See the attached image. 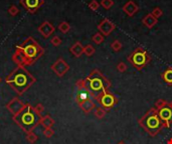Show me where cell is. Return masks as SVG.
Segmentation results:
<instances>
[{
  "label": "cell",
  "mask_w": 172,
  "mask_h": 144,
  "mask_svg": "<svg viewBox=\"0 0 172 144\" xmlns=\"http://www.w3.org/2000/svg\"><path fill=\"white\" fill-rule=\"evenodd\" d=\"M42 134H44V136L46 138H51L52 136H54L55 131L52 130L51 128H44V130L42 131Z\"/></svg>",
  "instance_id": "836d02e7"
},
{
  "label": "cell",
  "mask_w": 172,
  "mask_h": 144,
  "mask_svg": "<svg viewBox=\"0 0 172 144\" xmlns=\"http://www.w3.org/2000/svg\"><path fill=\"white\" fill-rule=\"evenodd\" d=\"M34 110L36 111V113L37 114H39V115H41L42 113H44V106L42 105L41 103H38L36 106H34Z\"/></svg>",
  "instance_id": "d590c367"
},
{
  "label": "cell",
  "mask_w": 172,
  "mask_h": 144,
  "mask_svg": "<svg viewBox=\"0 0 172 144\" xmlns=\"http://www.w3.org/2000/svg\"><path fill=\"white\" fill-rule=\"evenodd\" d=\"M41 115L37 114L34 110V107L30 104H26L18 114L14 115L12 117L13 121L20 127L25 133L31 132L40 124Z\"/></svg>",
  "instance_id": "3957f363"
},
{
  "label": "cell",
  "mask_w": 172,
  "mask_h": 144,
  "mask_svg": "<svg viewBox=\"0 0 172 144\" xmlns=\"http://www.w3.org/2000/svg\"><path fill=\"white\" fill-rule=\"evenodd\" d=\"M25 106H26V104L23 103L18 97H14L6 104L5 107L8 111L12 114V116H14V115H16L20 112Z\"/></svg>",
  "instance_id": "8fae6325"
},
{
  "label": "cell",
  "mask_w": 172,
  "mask_h": 144,
  "mask_svg": "<svg viewBox=\"0 0 172 144\" xmlns=\"http://www.w3.org/2000/svg\"><path fill=\"white\" fill-rule=\"evenodd\" d=\"M84 46L80 41H76V43H74L73 45L70 46V53L73 54L75 57H81L84 54Z\"/></svg>",
  "instance_id": "e0dca14e"
},
{
  "label": "cell",
  "mask_w": 172,
  "mask_h": 144,
  "mask_svg": "<svg viewBox=\"0 0 172 144\" xmlns=\"http://www.w3.org/2000/svg\"><path fill=\"white\" fill-rule=\"evenodd\" d=\"M16 49L23 54L26 61V66H30L44 54V49L42 48L33 37L29 36L16 46Z\"/></svg>",
  "instance_id": "277c9868"
},
{
  "label": "cell",
  "mask_w": 172,
  "mask_h": 144,
  "mask_svg": "<svg viewBox=\"0 0 172 144\" xmlns=\"http://www.w3.org/2000/svg\"><path fill=\"white\" fill-rule=\"evenodd\" d=\"M78 105L85 114H89L92 110H94L96 108V103H95V100L93 98L84 100V101L80 102Z\"/></svg>",
  "instance_id": "9a60e30c"
},
{
  "label": "cell",
  "mask_w": 172,
  "mask_h": 144,
  "mask_svg": "<svg viewBox=\"0 0 172 144\" xmlns=\"http://www.w3.org/2000/svg\"><path fill=\"white\" fill-rule=\"evenodd\" d=\"M169 104H170V106H171V107H172V101H171V102H170V103H169Z\"/></svg>",
  "instance_id": "f35d334b"
},
{
  "label": "cell",
  "mask_w": 172,
  "mask_h": 144,
  "mask_svg": "<svg viewBox=\"0 0 172 144\" xmlns=\"http://www.w3.org/2000/svg\"><path fill=\"white\" fill-rule=\"evenodd\" d=\"M161 78L167 85L172 86V67H168V68L161 74Z\"/></svg>",
  "instance_id": "44dd1931"
},
{
  "label": "cell",
  "mask_w": 172,
  "mask_h": 144,
  "mask_svg": "<svg viewBox=\"0 0 172 144\" xmlns=\"http://www.w3.org/2000/svg\"><path fill=\"white\" fill-rule=\"evenodd\" d=\"M95 52H96V48H95L92 44L86 45L85 48H84V54H85V55H87L88 57L93 56V55L95 54Z\"/></svg>",
  "instance_id": "d4e9b609"
},
{
  "label": "cell",
  "mask_w": 172,
  "mask_h": 144,
  "mask_svg": "<svg viewBox=\"0 0 172 144\" xmlns=\"http://www.w3.org/2000/svg\"><path fill=\"white\" fill-rule=\"evenodd\" d=\"M117 70L120 72V73H124V72H126L127 71V69H128V66H127V64L125 63V62H123V61H121V62H119V63L117 64Z\"/></svg>",
  "instance_id": "83f0119b"
},
{
  "label": "cell",
  "mask_w": 172,
  "mask_h": 144,
  "mask_svg": "<svg viewBox=\"0 0 172 144\" xmlns=\"http://www.w3.org/2000/svg\"><path fill=\"white\" fill-rule=\"evenodd\" d=\"M8 13L10 14L11 16H16L17 14L19 13V9L15 5H11L10 7L8 8Z\"/></svg>",
  "instance_id": "e575fe53"
},
{
  "label": "cell",
  "mask_w": 172,
  "mask_h": 144,
  "mask_svg": "<svg viewBox=\"0 0 172 144\" xmlns=\"http://www.w3.org/2000/svg\"><path fill=\"white\" fill-rule=\"evenodd\" d=\"M142 23L144 24V26L147 27L148 29H152V28L154 27L157 23H158V19L155 18L151 13H148L144 17H143Z\"/></svg>",
  "instance_id": "2e32d148"
},
{
  "label": "cell",
  "mask_w": 172,
  "mask_h": 144,
  "mask_svg": "<svg viewBox=\"0 0 172 144\" xmlns=\"http://www.w3.org/2000/svg\"><path fill=\"white\" fill-rule=\"evenodd\" d=\"M157 111H158L161 121L164 124V127L169 128L172 124V107L170 106V104H166L165 106L158 109Z\"/></svg>",
  "instance_id": "ba28073f"
},
{
  "label": "cell",
  "mask_w": 172,
  "mask_h": 144,
  "mask_svg": "<svg viewBox=\"0 0 172 144\" xmlns=\"http://www.w3.org/2000/svg\"><path fill=\"white\" fill-rule=\"evenodd\" d=\"M12 61L14 62L15 64H17V66H26V61L23 54L21 53L19 50H15V52L13 53L12 55Z\"/></svg>",
  "instance_id": "ac0fdd59"
},
{
  "label": "cell",
  "mask_w": 172,
  "mask_h": 144,
  "mask_svg": "<svg viewBox=\"0 0 172 144\" xmlns=\"http://www.w3.org/2000/svg\"><path fill=\"white\" fill-rule=\"evenodd\" d=\"M151 14L153 16H154L155 18H160L162 16V14H163V11H162V9L160 7H155V8H153V10L151 12Z\"/></svg>",
  "instance_id": "f1b7e54d"
},
{
  "label": "cell",
  "mask_w": 172,
  "mask_h": 144,
  "mask_svg": "<svg viewBox=\"0 0 172 144\" xmlns=\"http://www.w3.org/2000/svg\"><path fill=\"white\" fill-rule=\"evenodd\" d=\"M98 30L100 33H102L104 36H109L116 28V24H114L111 20L108 18H104L103 20L98 24Z\"/></svg>",
  "instance_id": "7c38bea8"
},
{
  "label": "cell",
  "mask_w": 172,
  "mask_h": 144,
  "mask_svg": "<svg viewBox=\"0 0 172 144\" xmlns=\"http://www.w3.org/2000/svg\"><path fill=\"white\" fill-rule=\"evenodd\" d=\"M138 124L151 137H155L164 128V124L161 121L158 111L154 107L150 108L140 119H138Z\"/></svg>",
  "instance_id": "5b68a950"
},
{
  "label": "cell",
  "mask_w": 172,
  "mask_h": 144,
  "mask_svg": "<svg viewBox=\"0 0 172 144\" xmlns=\"http://www.w3.org/2000/svg\"><path fill=\"white\" fill-rule=\"evenodd\" d=\"M50 69L54 71L59 77H64L66 74V72L70 70V65L66 63L65 60H64L63 58H59L50 66Z\"/></svg>",
  "instance_id": "9c48e42d"
},
{
  "label": "cell",
  "mask_w": 172,
  "mask_h": 144,
  "mask_svg": "<svg viewBox=\"0 0 172 144\" xmlns=\"http://www.w3.org/2000/svg\"><path fill=\"white\" fill-rule=\"evenodd\" d=\"M95 100L100 104V106L103 107L106 111L112 109L114 106H116V104L118 103V98L113 93L110 92L109 90L104 91V92L100 94Z\"/></svg>",
  "instance_id": "52a82bcc"
},
{
  "label": "cell",
  "mask_w": 172,
  "mask_h": 144,
  "mask_svg": "<svg viewBox=\"0 0 172 144\" xmlns=\"http://www.w3.org/2000/svg\"><path fill=\"white\" fill-rule=\"evenodd\" d=\"M59 30H60L61 33H64V34H65V33H68V32L70 30V23H69V22H66V21L60 22V23L59 24Z\"/></svg>",
  "instance_id": "cb8c5ba5"
},
{
  "label": "cell",
  "mask_w": 172,
  "mask_h": 144,
  "mask_svg": "<svg viewBox=\"0 0 172 144\" xmlns=\"http://www.w3.org/2000/svg\"><path fill=\"white\" fill-rule=\"evenodd\" d=\"M122 43L120 40H115L111 43V48H112V50L115 51V52H119L121 49H122Z\"/></svg>",
  "instance_id": "4316f807"
},
{
  "label": "cell",
  "mask_w": 172,
  "mask_h": 144,
  "mask_svg": "<svg viewBox=\"0 0 172 144\" xmlns=\"http://www.w3.org/2000/svg\"><path fill=\"white\" fill-rule=\"evenodd\" d=\"M40 124L44 128H51L55 124V120L50 114H46L44 116H42L40 119Z\"/></svg>",
  "instance_id": "ffe728a7"
},
{
  "label": "cell",
  "mask_w": 172,
  "mask_h": 144,
  "mask_svg": "<svg viewBox=\"0 0 172 144\" xmlns=\"http://www.w3.org/2000/svg\"><path fill=\"white\" fill-rule=\"evenodd\" d=\"M117 144H126L125 142H124V141H120V142H118Z\"/></svg>",
  "instance_id": "74e56055"
},
{
  "label": "cell",
  "mask_w": 172,
  "mask_h": 144,
  "mask_svg": "<svg viewBox=\"0 0 172 144\" xmlns=\"http://www.w3.org/2000/svg\"><path fill=\"white\" fill-rule=\"evenodd\" d=\"M166 104H168V102L166 101V100H164V99H158L157 101L155 102V107L154 108H156L157 110L158 109H160V108H162L163 106H165Z\"/></svg>",
  "instance_id": "d6a6232c"
},
{
  "label": "cell",
  "mask_w": 172,
  "mask_h": 144,
  "mask_svg": "<svg viewBox=\"0 0 172 144\" xmlns=\"http://www.w3.org/2000/svg\"><path fill=\"white\" fill-rule=\"evenodd\" d=\"M61 39H60V36H54L50 39V43H51V45H54V46H55V47H57V46H60V44H61Z\"/></svg>",
  "instance_id": "1f68e13d"
},
{
  "label": "cell",
  "mask_w": 172,
  "mask_h": 144,
  "mask_svg": "<svg viewBox=\"0 0 172 144\" xmlns=\"http://www.w3.org/2000/svg\"><path fill=\"white\" fill-rule=\"evenodd\" d=\"M90 98H93L91 93L89 92L88 90H85V89H82V90H79L78 94L76 95V103H80L84 101V100H87V99H90Z\"/></svg>",
  "instance_id": "d6986e66"
},
{
  "label": "cell",
  "mask_w": 172,
  "mask_h": 144,
  "mask_svg": "<svg viewBox=\"0 0 172 144\" xmlns=\"http://www.w3.org/2000/svg\"><path fill=\"white\" fill-rule=\"evenodd\" d=\"M112 83L99 69H94L85 79H79L76 82V87L79 90H88L95 100L104 91L111 88Z\"/></svg>",
  "instance_id": "6da1fadb"
},
{
  "label": "cell",
  "mask_w": 172,
  "mask_h": 144,
  "mask_svg": "<svg viewBox=\"0 0 172 144\" xmlns=\"http://www.w3.org/2000/svg\"><path fill=\"white\" fill-rule=\"evenodd\" d=\"M101 5L105 8V9H110L113 5H114V1L113 0H102L101 1Z\"/></svg>",
  "instance_id": "f546056e"
},
{
  "label": "cell",
  "mask_w": 172,
  "mask_h": 144,
  "mask_svg": "<svg viewBox=\"0 0 172 144\" xmlns=\"http://www.w3.org/2000/svg\"><path fill=\"white\" fill-rule=\"evenodd\" d=\"M123 12L127 14L128 17H132L134 16L135 14L139 11V7H138L137 4L132 1V0H129V1L123 6Z\"/></svg>",
  "instance_id": "5bb4252c"
},
{
  "label": "cell",
  "mask_w": 172,
  "mask_h": 144,
  "mask_svg": "<svg viewBox=\"0 0 172 144\" xmlns=\"http://www.w3.org/2000/svg\"><path fill=\"white\" fill-rule=\"evenodd\" d=\"M20 4L29 13H35L44 4V0H20Z\"/></svg>",
  "instance_id": "30bf717a"
},
{
  "label": "cell",
  "mask_w": 172,
  "mask_h": 144,
  "mask_svg": "<svg viewBox=\"0 0 172 144\" xmlns=\"http://www.w3.org/2000/svg\"><path fill=\"white\" fill-rule=\"evenodd\" d=\"M127 59L134 68L140 71L150 63L151 56L143 47H137L132 51V53L128 56Z\"/></svg>",
  "instance_id": "8992f818"
},
{
  "label": "cell",
  "mask_w": 172,
  "mask_h": 144,
  "mask_svg": "<svg viewBox=\"0 0 172 144\" xmlns=\"http://www.w3.org/2000/svg\"><path fill=\"white\" fill-rule=\"evenodd\" d=\"M167 144H172V138L168 139V141H167Z\"/></svg>",
  "instance_id": "8d00e7d4"
},
{
  "label": "cell",
  "mask_w": 172,
  "mask_h": 144,
  "mask_svg": "<svg viewBox=\"0 0 172 144\" xmlns=\"http://www.w3.org/2000/svg\"><path fill=\"white\" fill-rule=\"evenodd\" d=\"M37 139H38L37 135L33 131L26 133V140L29 142V143H31V144L35 143L37 141Z\"/></svg>",
  "instance_id": "484cf974"
},
{
  "label": "cell",
  "mask_w": 172,
  "mask_h": 144,
  "mask_svg": "<svg viewBox=\"0 0 172 144\" xmlns=\"http://www.w3.org/2000/svg\"><path fill=\"white\" fill-rule=\"evenodd\" d=\"M99 7H100V3L97 1V0H92V1L89 3V8L93 11H97Z\"/></svg>",
  "instance_id": "4dcf8cb0"
},
{
  "label": "cell",
  "mask_w": 172,
  "mask_h": 144,
  "mask_svg": "<svg viewBox=\"0 0 172 144\" xmlns=\"http://www.w3.org/2000/svg\"><path fill=\"white\" fill-rule=\"evenodd\" d=\"M94 114H95V116L97 117L98 119H103L105 116H106L107 112H106V110H105L103 107L99 106V107H96V108H95V112H94Z\"/></svg>",
  "instance_id": "7402d4cb"
},
{
  "label": "cell",
  "mask_w": 172,
  "mask_h": 144,
  "mask_svg": "<svg viewBox=\"0 0 172 144\" xmlns=\"http://www.w3.org/2000/svg\"><path fill=\"white\" fill-rule=\"evenodd\" d=\"M92 40H93V42L95 43V44L100 45V44H102V43L104 42V40H105V36L102 34V33L98 32V33H96V34L93 35Z\"/></svg>",
  "instance_id": "603a6c76"
},
{
  "label": "cell",
  "mask_w": 172,
  "mask_h": 144,
  "mask_svg": "<svg viewBox=\"0 0 172 144\" xmlns=\"http://www.w3.org/2000/svg\"><path fill=\"white\" fill-rule=\"evenodd\" d=\"M1 81H2V79H1V77H0V83H1Z\"/></svg>",
  "instance_id": "ab89813d"
},
{
  "label": "cell",
  "mask_w": 172,
  "mask_h": 144,
  "mask_svg": "<svg viewBox=\"0 0 172 144\" xmlns=\"http://www.w3.org/2000/svg\"><path fill=\"white\" fill-rule=\"evenodd\" d=\"M35 77L24 66H17L5 78V82L18 95H22L35 83Z\"/></svg>",
  "instance_id": "7a4b0ae2"
},
{
  "label": "cell",
  "mask_w": 172,
  "mask_h": 144,
  "mask_svg": "<svg viewBox=\"0 0 172 144\" xmlns=\"http://www.w3.org/2000/svg\"><path fill=\"white\" fill-rule=\"evenodd\" d=\"M37 30L44 38H49L50 36H51L52 34H54L55 28V26L52 25L50 22L44 21V22H42L40 25L37 27Z\"/></svg>",
  "instance_id": "4fadbf2b"
}]
</instances>
